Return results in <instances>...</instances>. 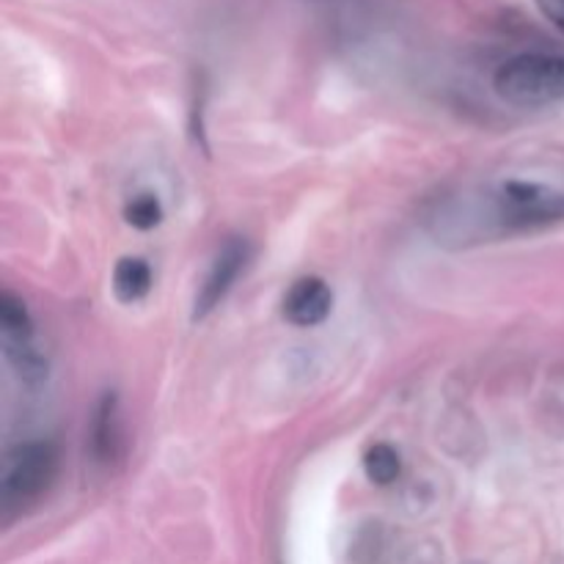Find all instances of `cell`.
<instances>
[{"mask_svg": "<svg viewBox=\"0 0 564 564\" xmlns=\"http://www.w3.org/2000/svg\"><path fill=\"white\" fill-rule=\"evenodd\" d=\"M494 88L505 102L540 108L564 99V55L523 53L505 61L494 75Z\"/></svg>", "mask_w": 564, "mask_h": 564, "instance_id": "cell-1", "label": "cell"}, {"mask_svg": "<svg viewBox=\"0 0 564 564\" xmlns=\"http://www.w3.org/2000/svg\"><path fill=\"white\" fill-rule=\"evenodd\" d=\"M58 474V446L53 441H31L6 455L0 474V505L6 512H20L22 507L42 499Z\"/></svg>", "mask_w": 564, "mask_h": 564, "instance_id": "cell-2", "label": "cell"}, {"mask_svg": "<svg viewBox=\"0 0 564 564\" xmlns=\"http://www.w3.org/2000/svg\"><path fill=\"white\" fill-rule=\"evenodd\" d=\"M499 215L512 229L556 224L564 220V191L540 182H507L499 191Z\"/></svg>", "mask_w": 564, "mask_h": 564, "instance_id": "cell-3", "label": "cell"}, {"mask_svg": "<svg viewBox=\"0 0 564 564\" xmlns=\"http://www.w3.org/2000/svg\"><path fill=\"white\" fill-rule=\"evenodd\" d=\"M0 330H3V352L20 378L28 383L42 380L47 375V364L39 356L36 345H33V323L28 314L25 303L11 292L0 295Z\"/></svg>", "mask_w": 564, "mask_h": 564, "instance_id": "cell-4", "label": "cell"}, {"mask_svg": "<svg viewBox=\"0 0 564 564\" xmlns=\"http://www.w3.org/2000/svg\"><path fill=\"white\" fill-rule=\"evenodd\" d=\"M248 262V242L246 240H229L220 253L215 257L213 268L204 275L202 286L196 292V306H193V319H202L218 306L226 297V292L231 290L235 279L240 275V270Z\"/></svg>", "mask_w": 564, "mask_h": 564, "instance_id": "cell-5", "label": "cell"}, {"mask_svg": "<svg viewBox=\"0 0 564 564\" xmlns=\"http://www.w3.org/2000/svg\"><path fill=\"white\" fill-rule=\"evenodd\" d=\"M330 306H334V292L317 275L295 281L284 295V317L297 328H314L325 323Z\"/></svg>", "mask_w": 564, "mask_h": 564, "instance_id": "cell-6", "label": "cell"}, {"mask_svg": "<svg viewBox=\"0 0 564 564\" xmlns=\"http://www.w3.org/2000/svg\"><path fill=\"white\" fill-rule=\"evenodd\" d=\"M88 452L99 466H110L121 455V427H119V397L113 391L102 397L94 408L91 427H88Z\"/></svg>", "mask_w": 564, "mask_h": 564, "instance_id": "cell-7", "label": "cell"}, {"mask_svg": "<svg viewBox=\"0 0 564 564\" xmlns=\"http://www.w3.org/2000/svg\"><path fill=\"white\" fill-rule=\"evenodd\" d=\"M152 290V270L143 259L124 257L113 270V292L121 303H135Z\"/></svg>", "mask_w": 564, "mask_h": 564, "instance_id": "cell-8", "label": "cell"}, {"mask_svg": "<svg viewBox=\"0 0 564 564\" xmlns=\"http://www.w3.org/2000/svg\"><path fill=\"white\" fill-rule=\"evenodd\" d=\"M364 471L372 479L375 485H391L402 471V463L397 449H391L389 444H375L372 449L364 455Z\"/></svg>", "mask_w": 564, "mask_h": 564, "instance_id": "cell-9", "label": "cell"}, {"mask_svg": "<svg viewBox=\"0 0 564 564\" xmlns=\"http://www.w3.org/2000/svg\"><path fill=\"white\" fill-rule=\"evenodd\" d=\"M124 215H127V224L147 231V229H154V226L163 220V207H160L158 196H152V193H141V196H135L130 204H127Z\"/></svg>", "mask_w": 564, "mask_h": 564, "instance_id": "cell-10", "label": "cell"}, {"mask_svg": "<svg viewBox=\"0 0 564 564\" xmlns=\"http://www.w3.org/2000/svg\"><path fill=\"white\" fill-rule=\"evenodd\" d=\"M538 6L545 14V20L564 33V0H538Z\"/></svg>", "mask_w": 564, "mask_h": 564, "instance_id": "cell-11", "label": "cell"}]
</instances>
